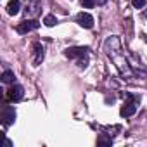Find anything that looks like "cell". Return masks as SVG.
Returning a JSON list of instances; mask_svg holds the SVG:
<instances>
[{
  "label": "cell",
  "mask_w": 147,
  "mask_h": 147,
  "mask_svg": "<svg viewBox=\"0 0 147 147\" xmlns=\"http://www.w3.org/2000/svg\"><path fill=\"white\" fill-rule=\"evenodd\" d=\"M11 145H12V142L9 138H4V147H11Z\"/></svg>",
  "instance_id": "ac0fdd59"
},
{
  "label": "cell",
  "mask_w": 147,
  "mask_h": 147,
  "mask_svg": "<svg viewBox=\"0 0 147 147\" xmlns=\"http://www.w3.org/2000/svg\"><path fill=\"white\" fill-rule=\"evenodd\" d=\"M97 144H99V145H111V144H113V140H111V137H106V133H102V135L99 137Z\"/></svg>",
  "instance_id": "5bb4252c"
},
{
  "label": "cell",
  "mask_w": 147,
  "mask_h": 147,
  "mask_svg": "<svg viewBox=\"0 0 147 147\" xmlns=\"http://www.w3.org/2000/svg\"><path fill=\"white\" fill-rule=\"evenodd\" d=\"M76 23H78L82 28H87V30L94 28V18H92L88 12H80V14L76 16Z\"/></svg>",
  "instance_id": "9c48e42d"
},
{
  "label": "cell",
  "mask_w": 147,
  "mask_h": 147,
  "mask_svg": "<svg viewBox=\"0 0 147 147\" xmlns=\"http://www.w3.org/2000/svg\"><path fill=\"white\" fill-rule=\"evenodd\" d=\"M21 9V2L19 0H9V4H7V14L11 16H16Z\"/></svg>",
  "instance_id": "8fae6325"
},
{
  "label": "cell",
  "mask_w": 147,
  "mask_h": 147,
  "mask_svg": "<svg viewBox=\"0 0 147 147\" xmlns=\"http://www.w3.org/2000/svg\"><path fill=\"white\" fill-rule=\"evenodd\" d=\"M145 2H147V0H131V4H133L135 9H142V7H145Z\"/></svg>",
  "instance_id": "e0dca14e"
},
{
  "label": "cell",
  "mask_w": 147,
  "mask_h": 147,
  "mask_svg": "<svg viewBox=\"0 0 147 147\" xmlns=\"http://www.w3.org/2000/svg\"><path fill=\"white\" fill-rule=\"evenodd\" d=\"M43 23H45V26H55V24H57V18L52 16V14H49V16H45Z\"/></svg>",
  "instance_id": "4fadbf2b"
},
{
  "label": "cell",
  "mask_w": 147,
  "mask_h": 147,
  "mask_svg": "<svg viewBox=\"0 0 147 147\" xmlns=\"http://www.w3.org/2000/svg\"><path fill=\"white\" fill-rule=\"evenodd\" d=\"M82 2V5L85 7V9H92L94 5H95V0H80Z\"/></svg>",
  "instance_id": "2e32d148"
},
{
  "label": "cell",
  "mask_w": 147,
  "mask_h": 147,
  "mask_svg": "<svg viewBox=\"0 0 147 147\" xmlns=\"http://www.w3.org/2000/svg\"><path fill=\"white\" fill-rule=\"evenodd\" d=\"M40 9H42V0H26V19H33L40 14Z\"/></svg>",
  "instance_id": "3957f363"
},
{
  "label": "cell",
  "mask_w": 147,
  "mask_h": 147,
  "mask_svg": "<svg viewBox=\"0 0 147 147\" xmlns=\"http://www.w3.org/2000/svg\"><path fill=\"white\" fill-rule=\"evenodd\" d=\"M66 57L69 59H75V57H83V55H88V47H71V49H66Z\"/></svg>",
  "instance_id": "ba28073f"
},
{
  "label": "cell",
  "mask_w": 147,
  "mask_h": 147,
  "mask_svg": "<svg viewBox=\"0 0 147 147\" xmlns=\"http://www.w3.org/2000/svg\"><path fill=\"white\" fill-rule=\"evenodd\" d=\"M104 50H106V54L113 59V57H116L118 54H121V42H119V38L118 36H109L106 42H104Z\"/></svg>",
  "instance_id": "6da1fadb"
},
{
  "label": "cell",
  "mask_w": 147,
  "mask_h": 147,
  "mask_svg": "<svg viewBox=\"0 0 147 147\" xmlns=\"http://www.w3.org/2000/svg\"><path fill=\"white\" fill-rule=\"evenodd\" d=\"M7 95H9V99H11L12 102H19V100H23V97H24V88H23L21 85H18V83H12V87L9 88Z\"/></svg>",
  "instance_id": "52a82bcc"
},
{
  "label": "cell",
  "mask_w": 147,
  "mask_h": 147,
  "mask_svg": "<svg viewBox=\"0 0 147 147\" xmlns=\"http://www.w3.org/2000/svg\"><path fill=\"white\" fill-rule=\"evenodd\" d=\"M14 80H16V76H14V71H11V69H5V71L2 73V83H14Z\"/></svg>",
  "instance_id": "7c38bea8"
},
{
  "label": "cell",
  "mask_w": 147,
  "mask_h": 147,
  "mask_svg": "<svg viewBox=\"0 0 147 147\" xmlns=\"http://www.w3.org/2000/svg\"><path fill=\"white\" fill-rule=\"evenodd\" d=\"M38 26H40V23H38V21H35V19H24L23 23H19V24L16 26V31H18V33H21V35H26V33H30V31L36 30Z\"/></svg>",
  "instance_id": "277c9868"
},
{
  "label": "cell",
  "mask_w": 147,
  "mask_h": 147,
  "mask_svg": "<svg viewBox=\"0 0 147 147\" xmlns=\"http://www.w3.org/2000/svg\"><path fill=\"white\" fill-rule=\"evenodd\" d=\"M16 121V111L12 106H4L2 107V123L4 126H11Z\"/></svg>",
  "instance_id": "5b68a950"
},
{
  "label": "cell",
  "mask_w": 147,
  "mask_h": 147,
  "mask_svg": "<svg viewBox=\"0 0 147 147\" xmlns=\"http://www.w3.org/2000/svg\"><path fill=\"white\" fill-rule=\"evenodd\" d=\"M45 57V49L40 42H35L33 43V66H40L42 61Z\"/></svg>",
  "instance_id": "8992f818"
},
{
  "label": "cell",
  "mask_w": 147,
  "mask_h": 147,
  "mask_svg": "<svg viewBox=\"0 0 147 147\" xmlns=\"http://www.w3.org/2000/svg\"><path fill=\"white\" fill-rule=\"evenodd\" d=\"M135 113H137L135 102H125V104L121 106V109H119V114H121L123 118H130V116H133Z\"/></svg>",
  "instance_id": "30bf717a"
},
{
  "label": "cell",
  "mask_w": 147,
  "mask_h": 147,
  "mask_svg": "<svg viewBox=\"0 0 147 147\" xmlns=\"http://www.w3.org/2000/svg\"><path fill=\"white\" fill-rule=\"evenodd\" d=\"M113 61H114V64H116L118 71L121 73V76H125V78H130V76L133 75V71H131V67H130L128 61H126L125 57H121V54H118L116 57H113Z\"/></svg>",
  "instance_id": "7a4b0ae2"
},
{
  "label": "cell",
  "mask_w": 147,
  "mask_h": 147,
  "mask_svg": "<svg viewBox=\"0 0 147 147\" xmlns=\"http://www.w3.org/2000/svg\"><path fill=\"white\" fill-rule=\"evenodd\" d=\"M106 2H107V0H95V4H97V5H104Z\"/></svg>",
  "instance_id": "d6986e66"
},
{
  "label": "cell",
  "mask_w": 147,
  "mask_h": 147,
  "mask_svg": "<svg viewBox=\"0 0 147 147\" xmlns=\"http://www.w3.org/2000/svg\"><path fill=\"white\" fill-rule=\"evenodd\" d=\"M87 66H88V57H87V55H85V57H80V59H78V67H80V69H85Z\"/></svg>",
  "instance_id": "9a60e30c"
}]
</instances>
